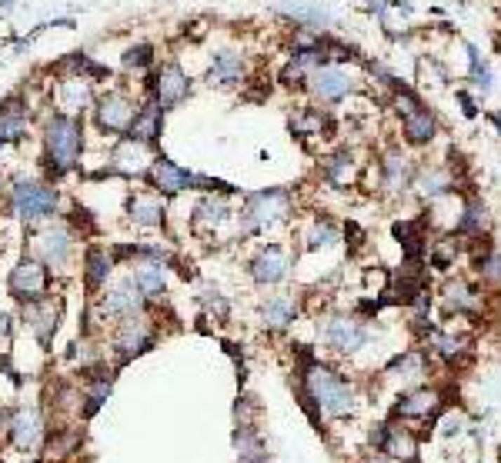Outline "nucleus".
Returning a JSON list of instances; mask_svg holds the SVG:
<instances>
[{"label": "nucleus", "mask_w": 501, "mask_h": 463, "mask_svg": "<svg viewBox=\"0 0 501 463\" xmlns=\"http://www.w3.org/2000/svg\"><path fill=\"white\" fill-rule=\"evenodd\" d=\"M84 147V123L77 113H54L44 123V150H47V170L51 177H64L77 167Z\"/></svg>", "instance_id": "1"}, {"label": "nucleus", "mask_w": 501, "mask_h": 463, "mask_svg": "<svg viewBox=\"0 0 501 463\" xmlns=\"http://www.w3.org/2000/svg\"><path fill=\"white\" fill-rule=\"evenodd\" d=\"M305 394L311 396V403H318L321 413L328 417H345L354 407V394L351 387L331 367H321V364H307L305 373Z\"/></svg>", "instance_id": "2"}, {"label": "nucleus", "mask_w": 501, "mask_h": 463, "mask_svg": "<svg viewBox=\"0 0 501 463\" xmlns=\"http://www.w3.org/2000/svg\"><path fill=\"white\" fill-rule=\"evenodd\" d=\"M11 204H14V214L27 223H37V220L54 217L57 210V191L51 184H37V180H17L14 191H11Z\"/></svg>", "instance_id": "3"}, {"label": "nucleus", "mask_w": 501, "mask_h": 463, "mask_svg": "<svg viewBox=\"0 0 501 463\" xmlns=\"http://www.w3.org/2000/svg\"><path fill=\"white\" fill-rule=\"evenodd\" d=\"M151 180H154V187H157L161 193H178V191H191V187H204V191L231 193V184H224V180H214V177H201V174H191V170L178 167L174 160H167V157H154Z\"/></svg>", "instance_id": "4"}, {"label": "nucleus", "mask_w": 501, "mask_h": 463, "mask_svg": "<svg viewBox=\"0 0 501 463\" xmlns=\"http://www.w3.org/2000/svg\"><path fill=\"white\" fill-rule=\"evenodd\" d=\"M291 210V193L288 191H258L248 197V204L241 210L244 220V233H258L261 227H271L278 220L288 217Z\"/></svg>", "instance_id": "5"}, {"label": "nucleus", "mask_w": 501, "mask_h": 463, "mask_svg": "<svg viewBox=\"0 0 501 463\" xmlns=\"http://www.w3.org/2000/svg\"><path fill=\"white\" fill-rule=\"evenodd\" d=\"M140 104L134 100L131 94H124V90H111V94H104L100 100H94V120H98V127L104 130V134H127V127L134 123V117H138Z\"/></svg>", "instance_id": "6"}, {"label": "nucleus", "mask_w": 501, "mask_h": 463, "mask_svg": "<svg viewBox=\"0 0 501 463\" xmlns=\"http://www.w3.org/2000/svg\"><path fill=\"white\" fill-rule=\"evenodd\" d=\"M191 94V81L178 64H161V67L151 74V100L161 110H171L184 104Z\"/></svg>", "instance_id": "7"}, {"label": "nucleus", "mask_w": 501, "mask_h": 463, "mask_svg": "<svg viewBox=\"0 0 501 463\" xmlns=\"http://www.w3.org/2000/svg\"><path fill=\"white\" fill-rule=\"evenodd\" d=\"M7 286H11V293H14L17 300H24V303L44 300L47 297V267H44L41 260L24 257L14 270H11V284Z\"/></svg>", "instance_id": "8"}, {"label": "nucleus", "mask_w": 501, "mask_h": 463, "mask_svg": "<svg viewBox=\"0 0 501 463\" xmlns=\"http://www.w3.org/2000/svg\"><path fill=\"white\" fill-rule=\"evenodd\" d=\"M307 90L318 97V100H324V104H338L341 97H348L351 90H354V83H351V77L345 74L341 67H334V64H324V67H314L311 74H307Z\"/></svg>", "instance_id": "9"}, {"label": "nucleus", "mask_w": 501, "mask_h": 463, "mask_svg": "<svg viewBox=\"0 0 501 463\" xmlns=\"http://www.w3.org/2000/svg\"><path fill=\"white\" fill-rule=\"evenodd\" d=\"M324 340L338 354H354L358 347L368 343V327H364L361 320H354V317H334L324 327Z\"/></svg>", "instance_id": "10"}, {"label": "nucleus", "mask_w": 501, "mask_h": 463, "mask_svg": "<svg viewBox=\"0 0 501 463\" xmlns=\"http://www.w3.org/2000/svg\"><path fill=\"white\" fill-rule=\"evenodd\" d=\"M154 157L151 150H147V144H138V140H131V137H124L117 147H114L111 153V170L114 174H124V177H134V174H144V170H151Z\"/></svg>", "instance_id": "11"}, {"label": "nucleus", "mask_w": 501, "mask_h": 463, "mask_svg": "<svg viewBox=\"0 0 501 463\" xmlns=\"http://www.w3.org/2000/svg\"><path fill=\"white\" fill-rule=\"evenodd\" d=\"M114 347H117V354L131 360L134 354H144L147 347H151V327H147V320L140 314L134 317H124V324L117 330V337H114Z\"/></svg>", "instance_id": "12"}, {"label": "nucleus", "mask_w": 501, "mask_h": 463, "mask_svg": "<svg viewBox=\"0 0 501 463\" xmlns=\"http://www.w3.org/2000/svg\"><path fill=\"white\" fill-rule=\"evenodd\" d=\"M441 394L438 390H415V394L401 396L394 407H391V417H401V420H411V417H438L441 413Z\"/></svg>", "instance_id": "13"}, {"label": "nucleus", "mask_w": 501, "mask_h": 463, "mask_svg": "<svg viewBox=\"0 0 501 463\" xmlns=\"http://www.w3.org/2000/svg\"><path fill=\"white\" fill-rule=\"evenodd\" d=\"M161 130H164V110L157 107L154 100H147V104H140L138 117H134V123L127 127V134L131 140H138V144H147L151 147L154 140L161 137Z\"/></svg>", "instance_id": "14"}, {"label": "nucleus", "mask_w": 501, "mask_h": 463, "mask_svg": "<svg viewBox=\"0 0 501 463\" xmlns=\"http://www.w3.org/2000/svg\"><path fill=\"white\" fill-rule=\"evenodd\" d=\"M140 310H144V293H140V286L134 280L117 284L104 297V314H111V317H134Z\"/></svg>", "instance_id": "15"}, {"label": "nucleus", "mask_w": 501, "mask_h": 463, "mask_svg": "<svg viewBox=\"0 0 501 463\" xmlns=\"http://www.w3.org/2000/svg\"><path fill=\"white\" fill-rule=\"evenodd\" d=\"M288 273V257L281 254V247H265L258 257L250 260V277L258 284H281Z\"/></svg>", "instance_id": "16"}, {"label": "nucleus", "mask_w": 501, "mask_h": 463, "mask_svg": "<svg viewBox=\"0 0 501 463\" xmlns=\"http://www.w3.org/2000/svg\"><path fill=\"white\" fill-rule=\"evenodd\" d=\"M244 57L234 54V50H221V54H214L211 60V70H208V81L218 83V87H231V83H241L244 81Z\"/></svg>", "instance_id": "17"}, {"label": "nucleus", "mask_w": 501, "mask_h": 463, "mask_svg": "<svg viewBox=\"0 0 501 463\" xmlns=\"http://www.w3.org/2000/svg\"><path fill=\"white\" fill-rule=\"evenodd\" d=\"M27 137V110L24 104L11 97L4 107H0V150L7 147L11 140H24Z\"/></svg>", "instance_id": "18"}, {"label": "nucleus", "mask_w": 501, "mask_h": 463, "mask_svg": "<svg viewBox=\"0 0 501 463\" xmlns=\"http://www.w3.org/2000/svg\"><path fill=\"white\" fill-rule=\"evenodd\" d=\"M281 14H288L291 20H298L301 27H311V30H324L331 27V11L321 7V4H305V0H294V4H278Z\"/></svg>", "instance_id": "19"}, {"label": "nucleus", "mask_w": 501, "mask_h": 463, "mask_svg": "<svg viewBox=\"0 0 501 463\" xmlns=\"http://www.w3.org/2000/svg\"><path fill=\"white\" fill-rule=\"evenodd\" d=\"M37 257L44 267H64L70 257V237L64 230H47L37 237Z\"/></svg>", "instance_id": "20"}, {"label": "nucleus", "mask_w": 501, "mask_h": 463, "mask_svg": "<svg viewBox=\"0 0 501 463\" xmlns=\"http://www.w3.org/2000/svg\"><path fill=\"white\" fill-rule=\"evenodd\" d=\"M57 100H60V107H67L64 113L87 110V107H94V90H91L87 77H67V81L60 83V90H57Z\"/></svg>", "instance_id": "21"}, {"label": "nucleus", "mask_w": 501, "mask_h": 463, "mask_svg": "<svg viewBox=\"0 0 501 463\" xmlns=\"http://www.w3.org/2000/svg\"><path fill=\"white\" fill-rule=\"evenodd\" d=\"M381 187L385 191H404V187H411V160L398 153V150H391L388 157L381 160Z\"/></svg>", "instance_id": "22"}, {"label": "nucleus", "mask_w": 501, "mask_h": 463, "mask_svg": "<svg viewBox=\"0 0 501 463\" xmlns=\"http://www.w3.org/2000/svg\"><path fill=\"white\" fill-rule=\"evenodd\" d=\"M131 220L140 223V227H161L164 223V204L151 197V193H138V197H131Z\"/></svg>", "instance_id": "23"}, {"label": "nucleus", "mask_w": 501, "mask_h": 463, "mask_svg": "<svg viewBox=\"0 0 501 463\" xmlns=\"http://www.w3.org/2000/svg\"><path fill=\"white\" fill-rule=\"evenodd\" d=\"M27 317H30V327L37 330V337H41V343L47 347L51 343V337H54V330H57V310H54V303L44 297V300H34L27 307Z\"/></svg>", "instance_id": "24"}, {"label": "nucleus", "mask_w": 501, "mask_h": 463, "mask_svg": "<svg viewBox=\"0 0 501 463\" xmlns=\"http://www.w3.org/2000/svg\"><path fill=\"white\" fill-rule=\"evenodd\" d=\"M134 284L140 286L144 297H161L167 284V273L161 267V260H151V263H140L138 273H134Z\"/></svg>", "instance_id": "25"}, {"label": "nucleus", "mask_w": 501, "mask_h": 463, "mask_svg": "<svg viewBox=\"0 0 501 463\" xmlns=\"http://www.w3.org/2000/svg\"><path fill=\"white\" fill-rule=\"evenodd\" d=\"M478 290L468 284H455V286H448V293H445V310L448 314H474L478 310Z\"/></svg>", "instance_id": "26"}, {"label": "nucleus", "mask_w": 501, "mask_h": 463, "mask_svg": "<svg viewBox=\"0 0 501 463\" xmlns=\"http://www.w3.org/2000/svg\"><path fill=\"white\" fill-rule=\"evenodd\" d=\"M417 450V440L408 430H398V427H388V436H385V447L381 453H388L391 460H411Z\"/></svg>", "instance_id": "27"}, {"label": "nucleus", "mask_w": 501, "mask_h": 463, "mask_svg": "<svg viewBox=\"0 0 501 463\" xmlns=\"http://www.w3.org/2000/svg\"><path fill=\"white\" fill-rule=\"evenodd\" d=\"M11 430H14V440L17 447H34L37 443V436H41V423H37V413L34 410H20L14 417V423H11Z\"/></svg>", "instance_id": "28"}, {"label": "nucleus", "mask_w": 501, "mask_h": 463, "mask_svg": "<svg viewBox=\"0 0 501 463\" xmlns=\"http://www.w3.org/2000/svg\"><path fill=\"white\" fill-rule=\"evenodd\" d=\"M485 227H488V207L481 204V200H472V204L461 210L458 233H465V237H481Z\"/></svg>", "instance_id": "29"}, {"label": "nucleus", "mask_w": 501, "mask_h": 463, "mask_svg": "<svg viewBox=\"0 0 501 463\" xmlns=\"http://www.w3.org/2000/svg\"><path fill=\"white\" fill-rule=\"evenodd\" d=\"M351 153L348 150H341V153H334V157H328L324 160V167H321V180L324 184H331V187H341L345 184V177L351 174Z\"/></svg>", "instance_id": "30"}, {"label": "nucleus", "mask_w": 501, "mask_h": 463, "mask_svg": "<svg viewBox=\"0 0 501 463\" xmlns=\"http://www.w3.org/2000/svg\"><path fill=\"white\" fill-rule=\"evenodd\" d=\"M421 191L428 193V197H445V193L455 191V177L448 174V170H438V167H432V170H425L421 174Z\"/></svg>", "instance_id": "31"}, {"label": "nucleus", "mask_w": 501, "mask_h": 463, "mask_svg": "<svg viewBox=\"0 0 501 463\" xmlns=\"http://www.w3.org/2000/svg\"><path fill=\"white\" fill-rule=\"evenodd\" d=\"M474 270H478V277H481V280L501 286V254H495V250L485 244V250L474 257Z\"/></svg>", "instance_id": "32"}, {"label": "nucleus", "mask_w": 501, "mask_h": 463, "mask_svg": "<svg viewBox=\"0 0 501 463\" xmlns=\"http://www.w3.org/2000/svg\"><path fill=\"white\" fill-rule=\"evenodd\" d=\"M107 273H111V257L104 254V250H87V286L91 290H98L104 280H107Z\"/></svg>", "instance_id": "33"}, {"label": "nucleus", "mask_w": 501, "mask_h": 463, "mask_svg": "<svg viewBox=\"0 0 501 463\" xmlns=\"http://www.w3.org/2000/svg\"><path fill=\"white\" fill-rule=\"evenodd\" d=\"M294 314H298V310H294L291 300L278 297V300H271V303L265 307V324L271 330H281V327H288V324H291Z\"/></svg>", "instance_id": "34"}, {"label": "nucleus", "mask_w": 501, "mask_h": 463, "mask_svg": "<svg viewBox=\"0 0 501 463\" xmlns=\"http://www.w3.org/2000/svg\"><path fill=\"white\" fill-rule=\"evenodd\" d=\"M227 217H231L227 204H224V200H214V197H208L204 204L197 207V227H221Z\"/></svg>", "instance_id": "35"}, {"label": "nucleus", "mask_w": 501, "mask_h": 463, "mask_svg": "<svg viewBox=\"0 0 501 463\" xmlns=\"http://www.w3.org/2000/svg\"><path fill=\"white\" fill-rule=\"evenodd\" d=\"M338 240V227H334L331 220H318L311 233H307V250H318V247H331Z\"/></svg>", "instance_id": "36"}, {"label": "nucleus", "mask_w": 501, "mask_h": 463, "mask_svg": "<svg viewBox=\"0 0 501 463\" xmlns=\"http://www.w3.org/2000/svg\"><path fill=\"white\" fill-rule=\"evenodd\" d=\"M154 64V50L147 47V43H138V47H127L124 54V67L127 70H144Z\"/></svg>", "instance_id": "37"}, {"label": "nucleus", "mask_w": 501, "mask_h": 463, "mask_svg": "<svg viewBox=\"0 0 501 463\" xmlns=\"http://www.w3.org/2000/svg\"><path fill=\"white\" fill-rule=\"evenodd\" d=\"M468 81H472V87L478 90V94L485 97V94H491V67H488L485 60H478V64H472V74H468Z\"/></svg>", "instance_id": "38"}, {"label": "nucleus", "mask_w": 501, "mask_h": 463, "mask_svg": "<svg viewBox=\"0 0 501 463\" xmlns=\"http://www.w3.org/2000/svg\"><path fill=\"white\" fill-rule=\"evenodd\" d=\"M204 307H208L211 314H218V320H224V317H227V300L221 297V293H218V290H214V286H208V290H204Z\"/></svg>", "instance_id": "39"}, {"label": "nucleus", "mask_w": 501, "mask_h": 463, "mask_svg": "<svg viewBox=\"0 0 501 463\" xmlns=\"http://www.w3.org/2000/svg\"><path fill=\"white\" fill-rule=\"evenodd\" d=\"M455 97H458V104H461V113H465L468 120H474V117H478V100H474V97L468 94L465 87H461V90H455Z\"/></svg>", "instance_id": "40"}, {"label": "nucleus", "mask_w": 501, "mask_h": 463, "mask_svg": "<svg viewBox=\"0 0 501 463\" xmlns=\"http://www.w3.org/2000/svg\"><path fill=\"white\" fill-rule=\"evenodd\" d=\"M451 263H455V250H451V247H438V250L432 254V267H434V270H448Z\"/></svg>", "instance_id": "41"}, {"label": "nucleus", "mask_w": 501, "mask_h": 463, "mask_svg": "<svg viewBox=\"0 0 501 463\" xmlns=\"http://www.w3.org/2000/svg\"><path fill=\"white\" fill-rule=\"evenodd\" d=\"M0 337H11V317H0Z\"/></svg>", "instance_id": "42"}, {"label": "nucleus", "mask_w": 501, "mask_h": 463, "mask_svg": "<svg viewBox=\"0 0 501 463\" xmlns=\"http://www.w3.org/2000/svg\"><path fill=\"white\" fill-rule=\"evenodd\" d=\"M488 117H491V123H495V127H498V134H501V110H491V113H488Z\"/></svg>", "instance_id": "43"}, {"label": "nucleus", "mask_w": 501, "mask_h": 463, "mask_svg": "<svg viewBox=\"0 0 501 463\" xmlns=\"http://www.w3.org/2000/svg\"><path fill=\"white\" fill-rule=\"evenodd\" d=\"M375 463H394V460H375Z\"/></svg>", "instance_id": "44"}]
</instances>
